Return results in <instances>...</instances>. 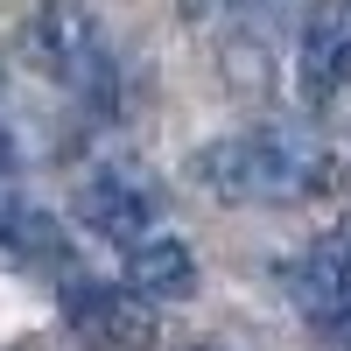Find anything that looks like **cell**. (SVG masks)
<instances>
[{
  "instance_id": "cell-3",
  "label": "cell",
  "mask_w": 351,
  "mask_h": 351,
  "mask_svg": "<svg viewBox=\"0 0 351 351\" xmlns=\"http://www.w3.org/2000/svg\"><path fill=\"white\" fill-rule=\"evenodd\" d=\"M77 218L92 225L99 239H112V246H141L162 225V190H155V176L134 169V162H99L77 183Z\"/></svg>"
},
{
  "instance_id": "cell-2",
  "label": "cell",
  "mask_w": 351,
  "mask_h": 351,
  "mask_svg": "<svg viewBox=\"0 0 351 351\" xmlns=\"http://www.w3.org/2000/svg\"><path fill=\"white\" fill-rule=\"evenodd\" d=\"M28 49H36V64L64 84L84 112H112V99H120V71H112V49H106L99 21L84 8H71V0H43L36 28H28Z\"/></svg>"
},
{
  "instance_id": "cell-10",
  "label": "cell",
  "mask_w": 351,
  "mask_h": 351,
  "mask_svg": "<svg viewBox=\"0 0 351 351\" xmlns=\"http://www.w3.org/2000/svg\"><path fill=\"white\" fill-rule=\"evenodd\" d=\"M0 169H8V134H0Z\"/></svg>"
},
{
  "instance_id": "cell-9",
  "label": "cell",
  "mask_w": 351,
  "mask_h": 351,
  "mask_svg": "<svg viewBox=\"0 0 351 351\" xmlns=\"http://www.w3.org/2000/svg\"><path fill=\"white\" fill-rule=\"evenodd\" d=\"M183 351H225V344H183Z\"/></svg>"
},
{
  "instance_id": "cell-1",
  "label": "cell",
  "mask_w": 351,
  "mask_h": 351,
  "mask_svg": "<svg viewBox=\"0 0 351 351\" xmlns=\"http://www.w3.org/2000/svg\"><path fill=\"white\" fill-rule=\"evenodd\" d=\"M190 176L225 204H309L344 183V162L309 127H246L197 148Z\"/></svg>"
},
{
  "instance_id": "cell-5",
  "label": "cell",
  "mask_w": 351,
  "mask_h": 351,
  "mask_svg": "<svg viewBox=\"0 0 351 351\" xmlns=\"http://www.w3.org/2000/svg\"><path fill=\"white\" fill-rule=\"evenodd\" d=\"M71 324L92 337L99 351H148L155 344V302H141L134 288H106V281H77L71 295Z\"/></svg>"
},
{
  "instance_id": "cell-8",
  "label": "cell",
  "mask_w": 351,
  "mask_h": 351,
  "mask_svg": "<svg viewBox=\"0 0 351 351\" xmlns=\"http://www.w3.org/2000/svg\"><path fill=\"white\" fill-rule=\"evenodd\" d=\"M330 337H337V344L351 351V316H344V324H330Z\"/></svg>"
},
{
  "instance_id": "cell-7",
  "label": "cell",
  "mask_w": 351,
  "mask_h": 351,
  "mask_svg": "<svg viewBox=\"0 0 351 351\" xmlns=\"http://www.w3.org/2000/svg\"><path fill=\"white\" fill-rule=\"evenodd\" d=\"M127 288L141 302H183L197 288V253L169 232H148L141 246H127Z\"/></svg>"
},
{
  "instance_id": "cell-6",
  "label": "cell",
  "mask_w": 351,
  "mask_h": 351,
  "mask_svg": "<svg viewBox=\"0 0 351 351\" xmlns=\"http://www.w3.org/2000/svg\"><path fill=\"white\" fill-rule=\"evenodd\" d=\"M288 302L324 330L351 316V232H330L302 260H288Z\"/></svg>"
},
{
  "instance_id": "cell-4",
  "label": "cell",
  "mask_w": 351,
  "mask_h": 351,
  "mask_svg": "<svg viewBox=\"0 0 351 351\" xmlns=\"http://www.w3.org/2000/svg\"><path fill=\"white\" fill-rule=\"evenodd\" d=\"M295 84L309 106H330L351 92V0H316L295 43Z\"/></svg>"
}]
</instances>
